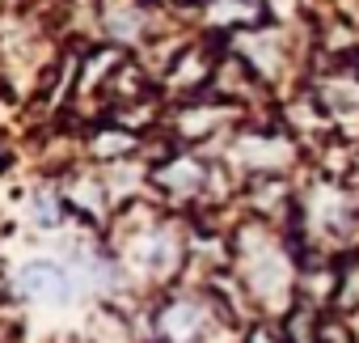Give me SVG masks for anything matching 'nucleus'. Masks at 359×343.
<instances>
[{
  "label": "nucleus",
  "mask_w": 359,
  "mask_h": 343,
  "mask_svg": "<svg viewBox=\"0 0 359 343\" xmlns=\"http://www.w3.org/2000/svg\"><path fill=\"white\" fill-rule=\"evenodd\" d=\"M22 288H26L30 297L60 292V288H64V276H60V267H51V263H30V267L22 271Z\"/></svg>",
  "instance_id": "nucleus-1"
}]
</instances>
